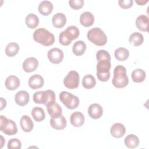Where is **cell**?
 <instances>
[{
	"label": "cell",
	"instance_id": "13",
	"mask_svg": "<svg viewBox=\"0 0 149 149\" xmlns=\"http://www.w3.org/2000/svg\"><path fill=\"white\" fill-rule=\"evenodd\" d=\"M126 132L125 126L121 123H114L110 129V133L115 138H120L123 137Z\"/></svg>",
	"mask_w": 149,
	"mask_h": 149
},
{
	"label": "cell",
	"instance_id": "22",
	"mask_svg": "<svg viewBox=\"0 0 149 149\" xmlns=\"http://www.w3.org/2000/svg\"><path fill=\"white\" fill-rule=\"evenodd\" d=\"M137 28L142 31H148V17L144 15H139L136 20Z\"/></svg>",
	"mask_w": 149,
	"mask_h": 149
},
{
	"label": "cell",
	"instance_id": "9",
	"mask_svg": "<svg viewBox=\"0 0 149 149\" xmlns=\"http://www.w3.org/2000/svg\"><path fill=\"white\" fill-rule=\"evenodd\" d=\"M80 82V77L77 72L71 70L68 72L63 79L64 86L69 89H74L78 87Z\"/></svg>",
	"mask_w": 149,
	"mask_h": 149
},
{
	"label": "cell",
	"instance_id": "36",
	"mask_svg": "<svg viewBox=\"0 0 149 149\" xmlns=\"http://www.w3.org/2000/svg\"><path fill=\"white\" fill-rule=\"evenodd\" d=\"M118 3L120 7L123 9H127L130 8L133 3V0H119Z\"/></svg>",
	"mask_w": 149,
	"mask_h": 149
},
{
	"label": "cell",
	"instance_id": "37",
	"mask_svg": "<svg viewBox=\"0 0 149 149\" xmlns=\"http://www.w3.org/2000/svg\"><path fill=\"white\" fill-rule=\"evenodd\" d=\"M1 110H2L3 108H5L6 106V101L5 99H4L2 97H1Z\"/></svg>",
	"mask_w": 149,
	"mask_h": 149
},
{
	"label": "cell",
	"instance_id": "18",
	"mask_svg": "<svg viewBox=\"0 0 149 149\" xmlns=\"http://www.w3.org/2000/svg\"><path fill=\"white\" fill-rule=\"evenodd\" d=\"M66 17L63 13L58 12L55 13L52 18V23L53 26L58 29L62 28L66 23Z\"/></svg>",
	"mask_w": 149,
	"mask_h": 149
},
{
	"label": "cell",
	"instance_id": "19",
	"mask_svg": "<svg viewBox=\"0 0 149 149\" xmlns=\"http://www.w3.org/2000/svg\"><path fill=\"white\" fill-rule=\"evenodd\" d=\"M53 4L49 1H42L38 6V9L39 12L44 16H48L53 10Z\"/></svg>",
	"mask_w": 149,
	"mask_h": 149
},
{
	"label": "cell",
	"instance_id": "21",
	"mask_svg": "<svg viewBox=\"0 0 149 149\" xmlns=\"http://www.w3.org/2000/svg\"><path fill=\"white\" fill-rule=\"evenodd\" d=\"M80 22L84 27H90L94 22V16L90 12H84L80 16Z\"/></svg>",
	"mask_w": 149,
	"mask_h": 149
},
{
	"label": "cell",
	"instance_id": "14",
	"mask_svg": "<svg viewBox=\"0 0 149 149\" xmlns=\"http://www.w3.org/2000/svg\"><path fill=\"white\" fill-rule=\"evenodd\" d=\"M44 80L43 77L39 74H33L29 79V86L33 89L36 90L42 87L44 85Z\"/></svg>",
	"mask_w": 149,
	"mask_h": 149
},
{
	"label": "cell",
	"instance_id": "27",
	"mask_svg": "<svg viewBox=\"0 0 149 149\" xmlns=\"http://www.w3.org/2000/svg\"><path fill=\"white\" fill-rule=\"evenodd\" d=\"M25 22L28 27L30 29H34L38 25L39 19L36 14L31 13L26 16L25 18Z\"/></svg>",
	"mask_w": 149,
	"mask_h": 149
},
{
	"label": "cell",
	"instance_id": "23",
	"mask_svg": "<svg viewBox=\"0 0 149 149\" xmlns=\"http://www.w3.org/2000/svg\"><path fill=\"white\" fill-rule=\"evenodd\" d=\"M49 122L52 127L56 130H62L66 126V120L62 115L59 118H51Z\"/></svg>",
	"mask_w": 149,
	"mask_h": 149
},
{
	"label": "cell",
	"instance_id": "29",
	"mask_svg": "<svg viewBox=\"0 0 149 149\" xmlns=\"http://www.w3.org/2000/svg\"><path fill=\"white\" fill-rule=\"evenodd\" d=\"M129 41L134 46H139L143 44L144 41V37L140 33L136 31L130 36Z\"/></svg>",
	"mask_w": 149,
	"mask_h": 149
},
{
	"label": "cell",
	"instance_id": "16",
	"mask_svg": "<svg viewBox=\"0 0 149 149\" xmlns=\"http://www.w3.org/2000/svg\"><path fill=\"white\" fill-rule=\"evenodd\" d=\"M29 94L26 91H19L15 94V102L20 106H25L29 102Z\"/></svg>",
	"mask_w": 149,
	"mask_h": 149
},
{
	"label": "cell",
	"instance_id": "11",
	"mask_svg": "<svg viewBox=\"0 0 149 149\" xmlns=\"http://www.w3.org/2000/svg\"><path fill=\"white\" fill-rule=\"evenodd\" d=\"M88 114L93 119H99L103 114V108L97 103L91 104L88 108Z\"/></svg>",
	"mask_w": 149,
	"mask_h": 149
},
{
	"label": "cell",
	"instance_id": "20",
	"mask_svg": "<svg viewBox=\"0 0 149 149\" xmlns=\"http://www.w3.org/2000/svg\"><path fill=\"white\" fill-rule=\"evenodd\" d=\"M20 80L15 75L9 76L5 80V85L9 90H15L20 86Z\"/></svg>",
	"mask_w": 149,
	"mask_h": 149
},
{
	"label": "cell",
	"instance_id": "28",
	"mask_svg": "<svg viewBox=\"0 0 149 149\" xmlns=\"http://www.w3.org/2000/svg\"><path fill=\"white\" fill-rule=\"evenodd\" d=\"M132 79L135 83H141L143 81L146 77V73L142 69H136L132 72Z\"/></svg>",
	"mask_w": 149,
	"mask_h": 149
},
{
	"label": "cell",
	"instance_id": "5",
	"mask_svg": "<svg viewBox=\"0 0 149 149\" xmlns=\"http://www.w3.org/2000/svg\"><path fill=\"white\" fill-rule=\"evenodd\" d=\"M87 37L89 41L98 46L104 45L107 42L105 33L99 27H94L88 30Z\"/></svg>",
	"mask_w": 149,
	"mask_h": 149
},
{
	"label": "cell",
	"instance_id": "25",
	"mask_svg": "<svg viewBox=\"0 0 149 149\" xmlns=\"http://www.w3.org/2000/svg\"><path fill=\"white\" fill-rule=\"evenodd\" d=\"M86 44L81 40H79L76 41L72 47V51L73 54L76 56L82 55L86 51Z\"/></svg>",
	"mask_w": 149,
	"mask_h": 149
},
{
	"label": "cell",
	"instance_id": "8",
	"mask_svg": "<svg viewBox=\"0 0 149 149\" xmlns=\"http://www.w3.org/2000/svg\"><path fill=\"white\" fill-rule=\"evenodd\" d=\"M0 130L5 134L9 136L14 135L17 132L16 123L3 115L0 116Z\"/></svg>",
	"mask_w": 149,
	"mask_h": 149
},
{
	"label": "cell",
	"instance_id": "6",
	"mask_svg": "<svg viewBox=\"0 0 149 149\" xmlns=\"http://www.w3.org/2000/svg\"><path fill=\"white\" fill-rule=\"evenodd\" d=\"M33 101L36 104H42L46 107L55 101V94L51 90L38 91L33 94Z\"/></svg>",
	"mask_w": 149,
	"mask_h": 149
},
{
	"label": "cell",
	"instance_id": "31",
	"mask_svg": "<svg viewBox=\"0 0 149 149\" xmlns=\"http://www.w3.org/2000/svg\"><path fill=\"white\" fill-rule=\"evenodd\" d=\"M19 49V45L17 43L11 42L6 45L5 48V54L9 57H13L18 53Z\"/></svg>",
	"mask_w": 149,
	"mask_h": 149
},
{
	"label": "cell",
	"instance_id": "30",
	"mask_svg": "<svg viewBox=\"0 0 149 149\" xmlns=\"http://www.w3.org/2000/svg\"><path fill=\"white\" fill-rule=\"evenodd\" d=\"M114 55L118 61H124L129 58V51L125 48L120 47L115 51Z\"/></svg>",
	"mask_w": 149,
	"mask_h": 149
},
{
	"label": "cell",
	"instance_id": "7",
	"mask_svg": "<svg viewBox=\"0 0 149 149\" xmlns=\"http://www.w3.org/2000/svg\"><path fill=\"white\" fill-rule=\"evenodd\" d=\"M59 100L63 104L69 109L76 108L79 105V98L70 93L62 91L59 94Z\"/></svg>",
	"mask_w": 149,
	"mask_h": 149
},
{
	"label": "cell",
	"instance_id": "12",
	"mask_svg": "<svg viewBox=\"0 0 149 149\" xmlns=\"http://www.w3.org/2000/svg\"><path fill=\"white\" fill-rule=\"evenodd\" d=\"M38 66V61L34 57H29L26 58L22 64L23 70L27 73L34 71Z\"/></svg>",
	"mask_w": 149,
	"mask_h": 149
},
{
	"label": "cell",
	"instance_id": "38",
	"mask_svg": "<svg viewBox=\"0 0 149 149\" xmlns=\"http://www.w3.org/2000/svg\"><path fill=\"white\" fill-rule=\"evenodd\" d=\"M148 2V0H137V1H136V2L139 5H143L146 4Z\"/></svg>",
	"mask_w": 149,
	"mask_h": 149
},
{
	"label": "cell",
	"instance_id": "24",
	"mask_svg": "<svg viewBox=\"0 0 149 149\" xmlns=\"http://www.w3.org/2000/svg\"><path fill=\"white\" fill-rule=\"evenodd\" d=\"M20 124L22 130L25 132H30L34 127L32 119L27 115H23L21 117Z\"/></svg>",
	"mask_w": 149,
	"mask_h": 149
},
{
	"label": "cell",
	"instance_id": "10",
	"mask_svg": "<svg viewBox=\"0 0 149 149\" xmlns=\"http://www.w3.org/2000/svg\"><path fill=\"white\" fill-rule=\"evenodd\" d=\"M47 56L51 63L58 64L63 61L64 55L63 51L61 49L58 48H53L48 51Z\"/></svg>",
	"mask_w": 149,
	"mask_h": 149
},
{
	"label": "cell",
	"instance_id": "4",
	"mask_svg": "<svg viewBox=\"0 0 149 149\" xmlns=\"http://www.w3.org/2000/svg\"><path fill=\"white\" fill-rule=\"evenodd\" d=\"M80 34V31L77 26H68L65 30L62 31L59 36L60 44L63 45H69L72 40L77 38Z\"/></svg>",
	"mask_w": 149,
	"mask_h": 149
},
{
	"label": "cell",
	"instance_id": "39",
	"mask_svg": "<svg viewBox=\"0 0 149 149\" xmlns=\"http://www.w3.org/2000/svg\"><path fill=\"white\" fill-rule=\"evenodd\" d=\"M1 146L0 147V148H2V147H3V143H5V140L3 139V136H1Z\"/></svg>",
	"mask_w": 149,
	"mask_h": 149
},
{
	"label": "cell",
	"instance_id": "33",
	"mask_svg": "<svg viewBox=\"0 0 149 149\" xmlns=\"http://www.w3.org/2000/svg\"><path fill=\"white\" fill-rule=\"evenodd\" d=\"M96 84V80L91 74L85 75L82 79V85L86 89H91Z\"/></svg>",
	"mask_w": 149,
	"mask_h": 149
},
{
	"label": "cell",
	"instance_id": "35",
	"mask_svg": "<svg viewBox=\"0 0 149 149\" xmlns=\"http://www.w3.org/2000/svg\"><path fill=\"white\" fill-rule=\"evenodd\" d=\"M83 0H70L69 1V4L71 8L74 9H79L81 8L84 5Z\"/></svg>",
	"mask_w": 149,
	"mask_h": 149
},
{
	"label": "cell",
	"instance_id": "1",
	"mask_svg": "<svg viewBox=\"0 0 149 149\" xmlns=\"http://www.w3.org/2000/svg\"><path fill=\"white\" fill-rule=\"evenodd\" d=\"M96 58L98 61L96 67L98 79L101 81H107L110 77L111 56L107 51L100 49L96 53Z\"/></svg>",
	"mask_w": 149,
	"mask_h": 149
},
{
	"label": "cell",
	"instance_id": "2",
	"mask_svg": "<svg viewBox=\"0 0 149 149\" xmlns=\"http://www.w3.org/2000/svg\"><path fill=\"white\" fill-rule=\"evenodd\" d=\"M112 84L114 87L121 88L126 87L129 83V79L126 74V69L122 65H117L113 70Z\"/></svg>",
	"mask_w": 149,
	"mask_h": 149
},
{
	"label": "cell",
	"instance_id": "17",
	"mask_svg": "<svg viewBox=\"0 0 149 149\" xmlns=\"http://www.w3.org/2000/svg\"><path fill=\"white\" fill-rule=\"evenodd\" d=\"M47 111L51 118H56L62 115V109L61 107L55 101L47 106Z\"/></svg>",
	"mask_w": 149,
	"mask_h": 149
},
{
	"label": "cell",
	"instance_id": "3",
	"mask_svg": "<svg viewBox=\"0 0 149 149\" xmlns=\"http://www.w3.org/2000/svg\"><path fill=\"white\" fill-rule=\"evenodd\" d=\"M34 40L44 46H49L55 42L54 35L44 28L36 29L33 33Z\"/></svg>",
	"mask_w": 149,
	"mask_h": 149
},
{
	"label": "cell",
	"instance_id": "34",
	"mask_svg": "<svg viewBox=\"0 0 149 149\" xmlns=\"http://www.w3.org/2000/svg\"><path fill=\"white\" fill-rule=\"evenodd\" d=\"M7 147L8 149H20L22 147V143L19 139L13 138L9 140Z\"/></svg>",
	"mask_w": 149,
	"mask_h": 149
},
{
	"label": "cell",
	"instance_id": "15",
	"mask_svg": "<svg viewBox=\"0 0 149 149\" xmlns=\"http://www.w3.org/2000/svg\"><path fill=\"white\" fill-rule=\"evenodd\" d=\"M70 121L74 127H80L84 123V116L81 112L75 111L71 114Z\"/></svg>",
	"mask_w": 149,
	"mask_h": 149
},
{
	"label": "cell",
	"instance_id": "32",
	"mask_svg": "<svg viewBox=\"0 0 149 149\" xmlns=\"http://www.w3.org/2000/svg\"><path fill=\"white\" fill-rule=\"evenodd\" d=\"M31 115L34 119L37 122H41L45 118L44 109L39 107H35L31 110Z\"/></svg>",
	"mask_w": 149,
	"mask_h": 149
},
{
	"label": "cell",
	"instance_id": "26",
	"mask_svg": "<svg viewBox=\"0 0 149 149\" xmlns=\"http://www.w3.org/2000/svg\"><path fill=\"white\" fill-rule=\"evenodd\" d=\"M124 143L127 147L129 148H134L139 146V139L137 136L133 134H130L125 137Z\"/></svg>",
	"mask_w": 149,
	"mask_h": 149
}]
</instances>
